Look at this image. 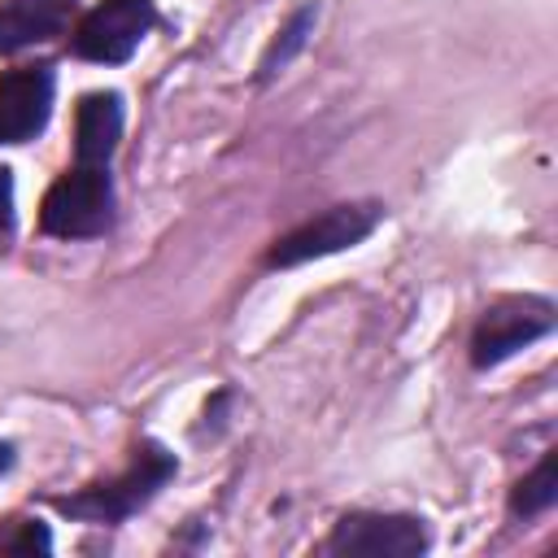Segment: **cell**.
Instances as JSON below:
<instances>
[{"mask_svg":"<svg viewBox=\"0 0 558 558\" xmlns=\"http://www.w3.org/2000/svg\"><path fill=\"white\" fill-rule=\"evenodd\" d=\"M174 475V453H166L161 445L144 440L131 458V466L118 475V480H105V484H92L74 497H61L57 510L74 514V519H87V523H118L126 514H135L144 501L157 497V488Z\"/></svg>","mask_w":558,"mask_h":558,"instance_id":"cell-1","label":"cell"},{"mask_svg":"<svg viewBox=\"0 0 558 558\" xmlns=\"http://www.w3.org/2000/svg\"><path fill=\"white\" fill-rule=\"evenodd\" d=\"M113 218V183L105 166H74L61 174L39 209V227L57 240H87L100 235Z\"/></svg>","mask_w":558,"mask_h":558,"instance_id":"cell-2","label":"cell"},{"mask_svg":"<svg viewBox=\"0 0 558 558\" xmlns=\"http://www.w3.org/2000/svg\"><path fill=\"white\" fill-rule=\"evenodd\" d=\"M157 13H153V0H100L74 31V52L87 57V61H126L140 39L153 31Z\"/></svg>","mask_w":558,"mask_h":558,"instance_id":"cell-3","label":"cell"},{"mask_svg":"<svg viewBox=\"0 0 558 558\" xmlns=\"http://www.w3.org/2000/svg\"><path fill=\"white\" fill-rule=\"evenodd\" d=\"M375 218H379V214H375L371 205H336V209H327V214L301 222L296 231H288V235L270 248L266 262H270V266H301V262H310V257L340 253V248L366 240L371 227H375Z\"/></svg>","mask_w":558,"mask_h":558,"instance_id":"cell-4","label":"cell"},{"mask_svg":"<svg viewBox=\"0 0 558 558\" xmlns=\"http://www.w3.org/2000/svg\"><path fill=\"white\" fill-rule=\"evenodd\" d=\"M549 327H554L549 301H532V296L497 301L493 310H484V318H480V327L471 336V362L475 366H497L514 349H523L536 336H545Z\"/></svg>","mask_w":558,"mask_h":558,"instance_id":"cell-5","label":"cell"},{"mask_svg":"<svg viewBox=\"0 0 558 558\" xmlns=\"http://www.w3.org/2000/svg\"><path fill=\"white\" fill-rule=\"evenodd\" d=\"M331 554H375V558H410L427 549V532L410 514H344L327 536Z\"/></svg>","mask_w":558,"mask_h":558,"instance_id":"cell-6","label":"cell"},{"mask_svg":"<svg viewBox=\"0 0 558 558\" xmlns=\"http://www.w3.org/2000/svg\"><path fill=\"white\" fill-rule=\"evenodd\" d=\"M52 113V70L22 65L0 78V144H22L44 131Z\"/></svg>","mask_w":558,"mask_h":558,"instance_id":"cell-7","label":"cell"},{"mask_svg":"<svg viewBox=\"0 0 558 558\" xmlns=\"http://www.w3.org/2000/svg\"><path fill=\"white\" fill-rule=\"evenodd\" d=\"M122 135V100L113 92H92L78 100L74 113V148L78 166H109Z\"/></svg>","mask_w":558,"mask_h":558,"instance_id":"cell-8","label":"cell"},{"mask_svg":"<svg viewBox=\"0 0 558 558\" xmlns=\"http://www.w3.org/2000/svg\"><path fill=\"white\" fill-rule=\"evenodd\" d=\"M65 22V0H0V52H17L57 35Z\"/></svg>","mask_w":558,"mask_h":558,"instance_id":"cell-9","label":"cell"},{"mask_svg":"<svg viewBox=\"0 0 558 558\" xmlns=\"http://www.w3.org/2000/svg\"><path fill=\"white\" fill-rule=\"evenodd\" d=\"M554 497H558V462H554V453H549V458L514 488L510 510H514V514H541V510L554 506Z\"/></svg>","mask_w":558,"mask_h":558,"instance_id":"cell-10","label":"cell"},{"mask_svg":"<svg viewBox=\"0 0 558 558\" xmlns=\"http://www.w3.org/2000/svg\"><path fill=\"white\" fill-rule=\"evenodd\" d=\"M310 22H314V9H301L296 17H292V26H283V39H275V48L266 52V61H262V74H275L301 44H305V31H310Z\"/></svg>","mask_w":558,"mask_h":558,"instance_id":"cell-11","label":"cell"},{"mask_svg":"<svg viewBox=\"0 0 558 558\" xmlns=\"http://www.w3.org/2000/svg\"><path fill=\"white\" fill-rule=\"evenodd\" d=\"M0 549H9V554H48V532L39 527V523H22V532H13V536H0Z\"/></svg>","mask_w":558,"mask_h":558,"instance_id":"cell-12","label":"cell"},{"mask_svg":"<svg viewBox=\"0 0 558 558\" xmlns=\"http://www.w3.org/2000/svg\"><path fill=\"white\" fill-rule=\"evenodd\" d=\"M13 227V179H9V170L0 166V235Z\"/></svg>","mask_w":558,"mask_h":558,"instance_id":"cell-13","label":"cell"},{"mask_svg":"<svg viewBox=\"0 0 558 558\" xmlns=\"http://www.w3.org/2000/svg\"><path fill=\"white\" fill-rule=\"evenodd\" d=\"M9 462H13V445H4V440H0V475L9 471Z\"/></svg>","mask_w":558,"mask_h":558,"instance_id":"cell-14","label":"cell"}]
</instances>
